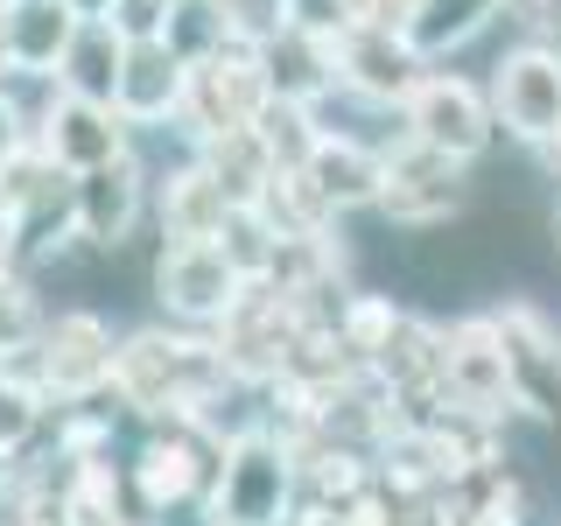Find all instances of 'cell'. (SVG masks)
Listing matches in <instances>:
<instances>
[{
  "instance_id": "obj_14",
  "label": "cell",
  "mask_w": 561,
  "mask_h": 526,
  "mask_svg": "<svg viewBox=\"0 0 561 526\" xmlns=\"http://www.w3.org/2000/svg\"><path fill=\"white\" fill-rule=\"evenodd\" d=\"M302 183H309V197L323 204V210L379 204V190H386V155L358 148V140H344V134H316V148H309V162H302Z\"/></svg>"
},
{
  "instance_id": "obj_5",
  "label": "cell",
  "mask_w": 561,
  "mask_h": 526,
  "mask_svg": "<svg viewBox=\"0 0 561 526\" xmlns=\"http://www.w3.org/2000/svg\"><path fill=\"white\" fill-rule=\"evenodd\" d=\"M400 113H408V140L449 155V162H478V155L491 148V127H499L491 99L470 78H449V70H428Z\"/></svg>"
},
{
  "instance_id": "obj_12",
  "label": "cell",
  "mask_w": 561,
  "mask_h": 526,
  "mask_svg": "<svg viewBox=\"0 0 561 526\" xmlns=\"http://www.w3.org/2000/svg\"><path fill=\"white\" fill-rule=\"evenodd\" d=\"M183 92H190V57L169 43V35H140L127 43V64H119V119H134V127H154V119L183 113Z\"/></svg>"
},
{
  "instance_id": "obj_9",
  "label": "cell",
  "mask_w": 561,
  "mask_h": 526,
  "mask_svg": "<svg viewBox=\"0 0 561 526\" xmlns=\"http://www.w3.org/2000/svg\"><path fill=\"white\" fill-rule=\"evenodd\" d=\"M35 155H43L49 169H64V175H84V169L113 162V155H127L119 105L64 92V84H57V99H49V113H43V134H35Z\"/></svg>"
},
{
  "instance_id": "obj_10",
  "label": "cell",
  "mask_w": 561,
  "mask_h": 526,
  "mask_svg": "<svg viewBox=\"0 0 561 526\" xmlns=\"http://www.w3.org/2000/svg\"><path fill=\"white\" fill-rule=\"evenodd\" d=\"M113 330L99 323V316L70 309L57 316V323L35 338V365H43V386L57 400H92L99 386H113Z\"/></svg>"
},
{
  "instance_id": "obj_19",
  "label": "cell",
  "mask_w": 561,
  "mask_h": 526,
  "mask_svg": "<svg viewBox=\"0 0 561 526\" xmlns=\"http://www.w3.org/2000/svg\"><path fill=\"white\" fill-rule=\"evenodd\" d=\"M491 14H505V0H421L408 35H414L421 57H435V49H463Z\"/></svg>"
},
{
  "instance_id": "obj_24",
  "label": "cell",
  "mask_w": 561,
  "mask_h": 526,
  "mask_svg": "<svg viewBox=\"0 0 561 526\" xmlns=\"http://www.w3.org/2000/svg\"><path fill=\"white\" fill-rule=\"evenodd\" d=\"M505 14H513L519 28H548L554 22V0H505Z\"/></svg>"
},
{
  "instance_id": "obj_25",
  "label": "cell",
  "mask_w": 561,
  "mask_h": 526,
  "mask_svg": "<svg viewBox=\"0 0 561 526\" xmlns=\"http://www.w3.org/2000/svg\"><path fill=\"white\" fill-rule=\"evenodd\" d=\"M0 70H14V49H8V8H0Z\"/></svg>"
},
{
  "instance_id": "obj_26",
  "label": "cell",
  "mask_w": 561,
  "mask_h": 526,
  "mask_svg": "<svg viewBox=\"0 0 561 526\" xmlns=\"http://www.w3.org/2000/svg\"><path fill=\"white\" fill-rule=\"evenodd\" d=\"M78 14H113V0H70Z\"/></svg>"
},
{
  "instance_id": "obj_18",
  "label": "cell",
  "mask_w": 561,
  "mask_h": 526,
  "mask_svg": "<svg viewBox=\"0 0 561 526\" xmlns=\"http://www.w3.org/2000/svg\"><path fill=\"white\" fill-rule=\"evenodd\" d=\"M169 239H218L225 218L239 210V190H225L218 169H183L169 183Z\"/></svg>"
},
{
  "instance_id": "obj_17",
  "label": "cell",
  "mask_w": 561,
  "mask_h": 526,
  "mask_svg": "<svg viewBox=\"0 0 561 526\" xmlns=\"http://www.w3.org/2000/svg\"><path fill=\"white\" fill-rule=\"evenodd\" d=\"M119 64H127V35L105 22V14H84L78 35H70V49H64V64H57V84H64V92H84V99L113 105Z\"/></svg>"
},
{
  "instance_id": "obj_28",
  "label": "cell",
  "mask_w": 561,
  "mask_h": 526,
  "mask_svg": "<svg viewBox=\"0 0 561 526\" xmlns=\"http://www.w3.org/2000/svg\"><path fill=\"white\" fill-rule=\"evenodd\" d=\"M548 28H554V35H561V0H554V22H548Z\"/></svg>"
},
{
  "instance_id": "obj_22",
  "label": "cell",
  "mask_w": 561,
  "mask_h": 526,
  "mask_svg": "<svg viewBox=\"0 0 561 526\" xmlns=\"http://www.w3.org/2000/svg\"><path fill=\"white\" fill-rule=\"evenodd\" d=\"M470 519L478 526H519V491L513 484H484V499L470 505Z\"/></svg>"
},
{
  "instance_id": "obj_8",
  "label": "cell",
  "mask_w": 561,
  "mask_h": 526,
  "mask_svg": "<svg viewBox=\"0 0 561 526\" xmlns=\"http://www.w3.org/2000/svg\"><path fill=\"white\" fill-rule=\"evenodd\" d=\"M443 393L463 408L470 421H499L513 408V386H505V344L491 316H463L456 330H443Z\"/></svg>"
},
{
  "instance_id": "obj_29",
  "label": "cell",
  "mask_w": 561,
  "mask_h": 526,
  "mask_svg": "<svg viewBox=\"0 0 561 526\" xmlns=\"http://www.w3.org/2000/svg\"><path fill=\"white\" fill-rule=\"evenodd\" d=\"M0 8H8V0H0Z\"/></svg>"
},
{
  "instance_id": "obj_6",
  "label": "cell",
  "mask_w": 561,
  "mask_h": 526,
  "mask_svg": "<svg viewBox=\"0 0 561 526\" xmlns=\"http://www.w3.org/2000/svg\"><path fill=\"white\" fill-rule=\"evenodd\" d=\"M505 344V386H513V408L534 421H561V330L540 316L534 302H505L491 309Z\"/></svg>"
},
{
  "instance_id": "obj_1",
  "label": "cell",
  "mask_w": 561,
  "mask_h": 526,
  "mask_svg": "<svg viewBox=\"0 0 561 526\" xmlns=\"http://www.w3.org/2000/svg\"><path fill=\"white\" fill-rule=\"evenodd\" d=\"M225 379V351L210 358V344H190V338H162V330H148V338H134L127 351L113 358V386L127 408H197L210 386Z\"/></svg>"
},
{
  "instance_id": "obj_3",
  "label": "cell",
  "mask_w": 561,
  "mask_h": 526,
  "mask_svg": "<svg viewBox=\"0 0 561 526\" xmlns=\"http://www.w3.org/2000/svg\"><path fill=\"white\" fill-rule=\"evenodd\" d=\"M245 281L253 274L239 267V253L225 239H169V253L154 260V295L183 323H225V309L245 295Z\"/></svg>"
},
{
  "instance_id": "obj_11",
  "label": "cell",
  "mask_w": 561,
  "mask_h": 526,
  "mask_svg": "<svg viewBox=\"0 0 561 526\" xmlns=\"http://www.w3.org/2000/svg\"><path fill=\"white\" fill-rule=\"evenodd\" d=\"M463 162H449V155L421 148L408 140V155H386V190H379V210L400 225H443L463 210Z\"/></svg>"
},
{
  "instance_id": "obj_23",
  "label": "cell",
  "mask_w": 561,
  "mask_h": 526,
  "mask_svg": "<svg viewBox=\"0 0 561 526\" xmlns=\"http://www.w3.org/2000/svg\"><path fill=\"white\" fill-rule=\"evenodd\" d=\"M22 148H28L22 105H14V99H0V169H8V162H22Z\"/></svg>"
},
{
  "instance_id": "obj_7",
  "label": "cell",
  "mask_w": 561,
  "mask_h": 526,
  "mask_svg": "<svg viewBox=\"0 0 561 526\" xmlns=\"http://www.w3.org/2000/svg\"><path fill=\"white\" fill-rule=\"evenodd\" d=\"M330 57H337V84H351V92L373 99V105H408L414 84L428 78L414 35L386 28V22H351L344 35H330Z\"/></svg>"
},
{
  "instance_id": "obj_20",
  "label": "cell",
  "mask_w": 561,
  "mask_h": 526,
  "mask_svg": "<svg viewBox=\"0 0 561 526\" xmlns=\"http://www.w3.org/2000/svg\"><path fill=\"white\" fill-rule=\"evenodd\" d=\"M43 338V316H35V295L22 274H8V260H0V358H14V351H28Z\"/></svg>"
},
{
  "instance_id": "obj_27",
  "label": "cell",
  "mask_w": 561,
  "mask_h": 526,
  "mask_svg": "<svg viewBox=\"0 0 561 526\" xmlns=\"http://www.w3.org/2000/svg\"><path fill=\"white\" fill-rule=\"evenodd\" d=\"M540 155H554V169H561V134H554V148H540Z\"/></svg>"
},
{
  "instance_id": "obj_2",
  "label": "cell",
  "mask_w": 561,
  "mask_h": 526,
  "mask_svg": "<svg viewBox=\"0 0 561 526\" xmlns=\"http://www.w3.org/2000/svg\"><path fill=\"white\" fill-rule=\"evenodd\" d=\"M288 491H295V456L274 435H239L218 456L210 526H288Z\"/></svg>"
},
{
  "instance_id": "obj_16",
  "label": "cell",
  "mask_w": 561,
  "mask_h": 526,
  "mask_svg": "<svg viewBox=\"0 0 561 526\" xmlns=\"http://www.w3.org/2000/svg\"><path fill=\"white\" fill-rule=\"evenodd\" d=\"M204 478H218V464H204V449L190 443V435H154V443L140 449V464H134V484H140V499H148L154 513L197 499Z\"/></svg>"
},
{
  "instance_id": "obj_15",
  "label": "cell",
  "mask_w": 561,
  "mask_h": 526,
  "mask_svg": "<svg viewBox=\"0 0 561 526\" xmlns=\"http://www.w3.org/2000/svg\"><path fill=\"white\" fill-rule=\"evenodd\" d=\"M84 14L70 0H8V49H14V70H49L57 78L70 35H78Z\"/></svg>"
},
{
  "instance_id": "obj_21",
  "label": "cell",
  "mask_w": 561,
  "mask_h": 526,
  "mask_svg": "<svg viewBox=\"0 0 561 526\" xmlns=\"http://www.w3.org/2000/svg\"><path fill=\"white\" fill-rule=\"evenodd\" d=\"M35 428H43V393L0 365V456H14Z\"/></svg>"
},
{
  "instance_id": "obj_13",
  "label": "cell",
  "mask_w": 561,
  "mask_h": 526,
  "mask_svg": "<svg viewBox=\"0 0 561 526\" xmlns=\"http://www.w3.org/2000/svg\"><path fill=\"white\" fill-rule=\"evenodd\" d=\"M140 197H148L140 162L134 155H113V162L84 169L78 183H70V225H78L92 245H119L140 225Z\"/></svg>"
},
{
  "instance_id": "obj_4",
  "label": "cell",
  "mask_w": 561,
  "mask_h": 526,
  "mask_svg": "<svg viewBox=\"0 0 561 526\" xmlns=\"http://www.w3.org/2000/svg\"><path fill=\"white\" fill-rule=\"evenodd\" d=\"M491 113L526 148H554V134H561V43H519L513 57H499Z\"/></svg>"
}]
</instances>
